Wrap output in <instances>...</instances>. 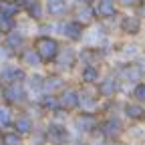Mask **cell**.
<instances>
[{
    "mask_svg": "<svg viewBox=\"0 0 145 145\" xmlns=\"http://www.w3.org/2000/svg\"><path fill=\"white\" fill-rule=\"evenodd\" d=\"M30 46L40 57L42 65L48 67V65H52L54 59H57L59 48H61V40L54 39V34H36L32 39V42H30Z\"/></svg>",
    "mask_w": 145,
    "mask_h": 145,
    "instance_id": "6da1fadb",
    "label": "cell"
},
{
    "mask_svg": "<svg viewBox=\"0 0 145 145\" xmlns=\"http://www.w3.org/2000/svg\"><path fill=\"white\" fill-rule=\"evenodd\" d=\"M0 101L10 105L12 109H24L30 103L28 91L24 87L22 81H14V83H6L2 85V95H0Z\"/></svg>",
    "mask_w": 145,
    "mask_h": 145,
    "instance_id": "7a4b0ae2",
    "label": "cell"
},
{
    "mask_svg": "<svg viewBox=\"0 0 145 145\" xmlns=\"http://www.w3.org/2000/svg\"><path fill=\"white\" fill-rule=\"evenodd\" d=\"M40 135L46 145H69L72 139V131L67 127V123L52 121V119L44 123V127L40 129Z\"/></svg>",
    "mask_w": 145,
    "mask_h": 145,
    "instance_id": "3957f363",
    "label": "cell"
},
{
    "mask_svg": "<svg viewBox=\"0 0 145 145\" xmlns=\"http://www.w3.org/2000/svg\"><path fill=\"white\" fill-rule=\"evenodd\" d=\"M99 131L105 137V143H119L123 135L127 133L123 119L115 113H109L103 119H99Z\"/></svg>",
    "mask_w": 145,
    "mask_h": 145,
    "instance_id": "277c9868",
    "label": "cell"
},
{
    "mask_svg": "<svg viewBox=\"0 0 145 145\" xmlns=\"http://www.w3.org/2000/svg\"><path fill=\"white\" fill-rule=\"evenodd\" d=\"M54 30H57L61 36H65V40L69 44H79L85 40V26L77 20H72V18H59V20H54Z\"/></svg>",
    "mask_w": 145,
    "mask_h": 145,
    "instance_id": "5b68a950",
    "label": "cell"
},
{
    "mask_svg": "<svg viewBox=\"0 0 145 145\" xmlns=\"http://www.w3.org/2000/svg\"><path fill=\"white\" fill-rule=\"evenodd\" d=\"M54 69H57V72H61V75H69V72L77 71L79 69V54H77V48L72 44H61L59 48V54L57 59L52 61Z\"/></svg>",
    "mask_w": 145,
    "mask_h": 145,
    "instance_id": "8992f818",
    "label": "cell"
},
{
    "mask_svg": "<svg viewBox=\"0 0 145 145\" xmlns=\"http://www.w3.org/2000/svg\"><path fill=\"white\" fill-rule=\"evenodd\" d=\"M123 91V83L119 81L117 75H103L97 83H95V93L99 95L101 101L105 99H115Z\"/></svg>",
    "mask_w": 145,
    "mask_h": 145,
    "instance_id": "52a82bcc",
    "label": "cell"
},
{
    "mask_svg": "<svg viewBox=\"0 0 145 145\" xmlns=\"http://www.w3.org/2000/svg\"><path fill=\"white\" fill-rule=\"evenodd\" d=\"M99 119H101V115H97V113L75 111V115H72V129L77 131V135L87 137L99 127Z\"/></svg>",
    "mask_w": 145,
    "mask_h": 145,
    "instance_id": "ba28073f",
    "label": "cell"
},
{
    "mask_svg": "<svg viewBox=\"0 0 145 145\" xmlns=\"http://www.w3.org/2000/svg\"><path fill=\"white\" fill-rule=\"evenodd\" d=\"M115 75L119 77L121 83H129V85H135L139 81H143V63L139 59H133V61H125L119 65Z\"/></svg>",
    "mask_w": 145,
    "mask_h": 145,
    "instance_id": "9c48e42d",
    "label": "cell"
},
{
    "mask_svg": "<svg viewBox=\"0 0 145 145\" xmlns=\"http://www.w3.org/2000/svg\"><path fill=\"white\" fill-rule=\"evenodd\" d=\"M91 4H93L97 22H109L121 14V8L117 6L115 0H91Z\"/></svg>",
    "mask_w": 145,
    "mask_h": 145,
    "instance_id": "30bf717a",
    "label": "cell"
},
{
    "mask_svg": "<svg viewBox=\"0 0 145 145\" xmlns=\"http://www.w3.org/2000/svg\"><path fill=\"white\" fill-rule=\"evenodd\" d=\"M69 16L72 20L81 22L85 28L93 26L97 22V16H95V10H93V4L91 2H79V4H71V12Z\"/></svg>",
    "mask_w": 145,
    "mask_h": 145,
    "instance_id": "8fae6325",
    "label": "cell"
},
{
    "mask_svg": "<svg viewBox=\"0 0 145 145\" xmlns=\"http://www.w3.org/2000/svg\"><path fill=\"white\" fill-rule=\"evenodd\" d=\"M28 71L22 65H16L14 61H6V63H0V83L6 85V83H14V81H22L26 79Z\"/></svg>",
    "mask_w": 145,
    "mask_h": 145,
    "instance_id": "7c38bea8",
    "label": "cell"
},
{
    "mask_svg": "<svg viewBox=\"0 0 145 145\" xmlns=\"http://www.w3.org/2000/svg\"><path fill=\"white\" fill-rule=\"evenodd\" d=\"M117 26H119V30H121L125 36L135 39V36L141 34L143 22H141V16H139V14L127 12V14H119V22H117Z\"/></svg>",
    "mask_w": 145,
    "mask_h": 145,
    "instance_id": "4fadbf2b",
    "label": "cell"
},
{
    "mask_svg": "<svg viewBox=\"0 0 145 145\" xmlns=\"http://www.w3.org/2000/svg\"><path fill=\"white\" fill-rule=\"evenodd\" d=\"M10 129L16 131V133H20L22 137H28V135H32L34 129H36V119H34L28 111L14 113V119H12Z\"/></svg>",
    "mask_w": 145,
    "mask_h": 145,
    "instance_id": "5bb4252c",
    "label": "cell"
},
{
    "mask_svg": "<svg viewBox=\"0 0 145 145\" xmlns=\"http://www.w3.org/2000/svg\"><path fill=\"white\" fill-rule=\"evenodd\" d=\"M57 99H59V109L67 111L69 115L75 113L79 109V87L67 85L61 93H57Z\"/></svg>",
    "mask_w": 145,
    "mask_h": 145,
    "instance_id": "9a60e30c",
    "label": "cell"
},
{
    "mask_svg": "<svg viewBox=\"0 0 145 145\" xmlns=\"http://www.w3.org/2000/svg\"><path fill=\"white\" fill-rule=\"evenodd\" d=\"M44 4V16L46 18H67L71 12V2L69 0H42Z\"/></svg>",
    "mask_w": 145,
    "mask_h": 145,
    "instance_id": "2e32d148",
    "label": "cell"
},
{
    "mask_svg": "<svg viewBox=\"0 0 145 145\" xmlns=\"http://www.w3.org/2000/svg\"><path fill=\"white\" fill-rule=\"evenodd\" d=\"M67 85H69V83H67L65 75H61V72H57V71H52V72H46V75L42 77L40 93H52V95H57V93H61Z\"/></svg>",
    "mask_w": 145,
    "mask_h": 145,
    "instance_id": "e0dca14e",
    "label": "cell"
},
{
    "mask_svg": "<svg viewBox=\"0 0 145 145\" xmlns=\"http://www.w3.org/2000/svg\"><path fill=\"white\" fill-rule=\"evenodd\" d=\"M16 59H18V65H22L26 71L30 69V71H39V69H42L44 65H42V61H40V57L36 54V50L30 46V42L16 54Z\"/></svg>",
    "mask_w": 145,
    "mask_h": 145,
    "instance_id": "ac0fdd59",
    "label": "cell"
},
{
    "mask_svg": "<svg viewBox=\"0 0 145 145\" xmlns=\"http://www.w3.org/2000/svg\"><path fill=\"white\" fill-rule=\"evenodd\" d=\"M2 42H4L14 54H18V52H20V50L28 44V36L16 26V28H12L10 32H6V34L2 36Z\"/></svg>",
    "mask_w": 145,
    "mask_h": 145,
    "instance_id": "d6986e66",
    "label": "cell"
},
{
    "mask_svg": "<svg viewBox=\"0 0 145 145\" xmlns=\"http://www.w3.org/2000/svg\"><path fill=\"white\" fill-rule=\"evenodd\" d=\"M79 83L81 85H95L101 77H103V69L101 65L95 63H87V65H79Z\"/></svg>",
    "mask_w": 145,
    "mask_h": 145,
    "instance_id": "ffe728a7",
    "label": "cell"
},
{
    "mask_svg": "<svg viewBox=\"0 0 145 145\" xmlns=\"http://www.w3.org/2000/svg\"><path fill=\"white\" fill-rule=\"evenodd\" d=\"M121 113L125 119H129L133 123H141L145 119V107H143V103H137L131 99V101L121 103Z\"/></svg>",
    "mask_w": 145,
    "mask_h": 145,
    "instance_id": "44dd1931",
    "label": "cell"
},
{
    "mask_svg": "<svg viewBox=\"0 0 145 145\" xmlns=\"http://www.w3.org/2000/svg\"><path fill=\"white\" fill-rule=\"evenodd\" d=\"M22 14H26L28 20H32L34 24H39L42 20H46V16H44V4H42V0H32V2L22 10Z\"/></svg>",
    "mask_w": 145,
    "mask_h": 145,
    "instance_id": "7402d4cb",
    "label": "cell"
},
{
    "mask_svg": "<svg viewBox=\"0 0 145 145\" xmlns=\"http://www.w3.org/2000/svg\"><path fill=\"white\" fill-rule=\"evenodd\" d=\"M12 119H14V109L0 101V129H10Z\"/></svg>",
    "mask_w": 145,
    "mask_h": 145,
    "instance_id": "603a6c76",
    "label": "cell"
},
{
    "mask_svg": "<svg viewBox=\"0 0 145 145\" xmlns=\"http://www.w3.org/2000/svg\"><path fill=\"white\" fill-rule=\"evenodd\" d=\"M2 145H26L24 143V137L16 131H4L2 129Z\"/></svg>",
    "mask_w": 145,
    "mask_h": 145,
    "instance_id": "cb8c5ba5",
    "label": "cell"
},
{
    "mask_svg": "<svg viewBox=\"0 0 145 145\" xmlns=\"http://www.w3.org/2000/svg\"><path fill=\"white\" fill-rule=\"evenodd\" d=\"M121 54H123V59L125 61H133V59H139V44H135V42H125L121 48H117Z\"/></svg>",
    "mask_w": 145,
    "mask_h": 145,
    "instance_id": "d4e9b609",
    "label": "cell"
},
{
    "mask_svg": "<svg viewBox=\"0 0 145 145\" xmlns=\"http://www.w3.org/2000/svg\"><path fill=\"white\" fill-rule=\"evenodd\" d=\"M0 14H8V16H20V8L16 6L14 0H0Z\"/></svg>",
    "mask_w": 145,
    "mask_h": 145,
    "instance_id": "484cf974",
    "label": "cell"
},
{
    "mask_svg": "<svg viewBox=\"0 0 145 145\" xmlns=\"http://www.w3.org/2000/svg\"><path fill=\"white\" fill-rule=\"evenodd\" d=\"M18 26V18L16 16H8V14H0V32L6 34L10 32L12 28Z\"/></svg>",
    "mask_w": 145,
    "mask_h": 145,
    "instance_id": "4316f807",
    "label": "cell"
},
{
    "mask_svg": "<svg viewBox=\"0 0 145 145\" xmlns=\"http://www.w3.org/2000/svg\"><path fill=\"white\" fill-rule=\"evenodd\" d=\"M131 99L137 101V103H143L145 101V83L143 81L131 85Z\"/></svg>",
    "mask_w": 145,
    "mask_h": 145,
    "instance_id": "83f0119b",
    "label": "cell"
},
{
    "mask_svg": "<svg viewBox=\"0 0 145 145\" xmlns=\"http://www.w3.org/2000/svg\"><path fill=\"white\" fill-rule=\"evenodd\" d=\"M16 59V54L2 42V40H0V63H6V61H14Z\"/></svg>",
    "mask_w": 145,
    "mask_h": 145,
    "instance_id": "f1b7e54d",
    "label": "cell"
},
{
    "mask_svg": "<svg viewBox=\"0 0 145 145\" xmlns=\"http://www.w3.org/2000/svg\"><path fill=\"white\" fill-rule=\"evenodd\" d=\"M119 8H127V10H135V8H141L143 0H115Z\"/></svg>",
    "mask_w": 145,
    "mask_h": 145,
    "instance_id": "f546056e",
    "label": "cell"
},
{
    "mask_svg": "<svg viewBox=\"0 0 145 145\" xmlns=\"http://www.w3.org/2000/svg\"><path fill=\"white\" fill-rule=\"evenodd\" d=\"M69 145H89V141H87L85 137H81V135H79V137H72Z\"/></svg>",
    "mask_w": 145,
    "mask_h": 145,
    "instance_id": "4dcf8cb0",
    "label": "cell"
},
{
    "mask_svg": "<svg viewBox=\"0 0 145 145\" xmlns=\"http://www.w3.org/2000/svg\"><path fill=\"white\" fill-rule=\"evenodd\" d=\"M0 145H2V129H0Z\"/></svg>",
    "mask_w": 145,
    "mask_h": 145,
    "instance_id": "1f68e13d",
    "label": "cell"
},
{
    "mask_svg": "<svg viewBox=\"0 0 145 145\" xmlns=\"http://www.w3.org/2000/svg\"><path fill=\"white\" fill-rule=\"evenodd\" d=\"M0 95H2V83H0Z\"/></svg>",
    "mask_w": 145,
    "mask_h": 145,
    "instance_id": "d6a6232c",
    "label": "cell"
},
{
    "mask_svg": "<svg viewBox=\"0 0 145 145\" xmlns=\"http://www.w3.org/2000/svg\"><path fill=\"white\" fill-rule=\"evenodd\" d=\"M2 36H4V34H2V32H0V40H2Z\"/></svg>",
    "mask_w": 145,
    "mask_h": 145,
    "instance_id": "836d02e7",
    "label": "cell"
}]
</instances>
